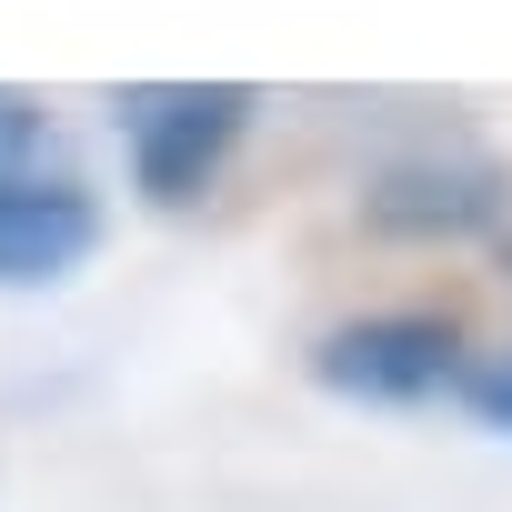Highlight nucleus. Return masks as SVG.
Listing matches in <instances>:
<instances>
[{"mask_svg":"<svg viewBox=\"0 0 512 512\" xmlns=\"http://www.w3.org/2000/svg\"><path fill=\"white\" fill-rule=\"evenodd\" d=\"M111 121H121L131 181H141L151 201H191V191L221 171V151L241 141L251 91H231V81H211V91H201V81H161V91H121Z\"/></svg>","mask_w":512,"mask_h":512,"instance_id":"1","label":"nucleus"},{"mask_svg":"<svg viewBox=\"0 0 512 512\" xmlns=\"http://www.w3.org/2000/svg\"><path fill=\"white\" fill-rule=\"evenodd\" d=\"M312 372L332 392H362V402H422V392H452L472 362H462V332L432 322V312H372V322H342L312 342Z\"/></svg>","mask_w":512,"mask_h":512,"instance_id":"2","label":"nucleus"},{"mask_svg":"<svg viewBox=\"0 0 512 512\" xmlns=\"http://www.w3.org/2000/svg\"><path fill=\"white\" fill-rule=\"evenodd\" d=\"M362 211H372L382 231H422V241L482 231V221L512 211V171H502L492 151H472V141H432V151L392 161V171L362 191Z\"/></svg>","mask_w":512,"mask_h":512,"instance_id":"3","label":"nucleus"},{"mask_svg":"<svg viewBox=\"0 0 512 512\" xmlns=\"http://www.w3.org/2000/svg\"><path fill=\"white\" fill-rule=\"evenodd\" d=\"M101 211L81 181H41V191H0V282H61L91 262Z\"/></svg>","mask_w":512,"mask_h":512,"instance_id":"4","label":"nucleus"},{"mask_svg":"<svg viewBox=\"0 0 512 512\" xmlns=\"http://www.w3.org/2000/svg\"><path fill=\"white\" fill-rule=\"evenodd\" d=\"M41 181H71V171H61V141H51L41 101L0 91V191H41Z\"/></svg>","mask_w":512,"mask_h":512,"instance_id":"5","label":"nucleus"},{"mask_svg":"<svg viewBox=\"0 0 512 512\" xmlns=\"http://www.w3.org/2000/svg\"><path fill=\"white\" fill-rule=\"evenodd\" d=\"M462 402H472L492 432H512V352H502V362H482V372H462Z\"/></svg>","mask_w":512,"mask_h":512,"instance_id":"6","label":"nucleus"}]
</instances>
